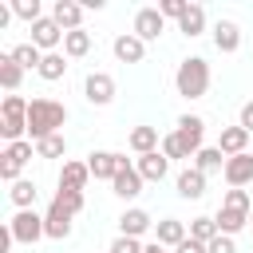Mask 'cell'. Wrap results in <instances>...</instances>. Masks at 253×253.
I'll list each match as a JSON object with an SVG mask.
<instances>
[{"instance_id": "cell-1", "label": "cell", "mask_w": 253, "mask_h": 253, "mask_svg": "<svg viewBox=\"0 0 253 253\" xmlns=\"http://www.w3.org/2000/svg\"><path fill=\"white\" fill-rule=\"evenodd\" d=\"M63 123H67V107L63 103H55V99H32L28 103V134H32V142L59 134Z\"/></svg>"}, {"instance_id": "cell-2", "label": "cell", "mask_w": 253, "mask_h": 253, "mask_svg": "<svg viewBox=\"0 0 253 253\" xmlns=\"http://www.w3.org/2000/svg\"><path fill=\"white\" fill-rule=\"evenodd\" d=\"M174 87H178L182 99H202L210 91V63L202 55H186L174 71Z\"/></svg>"}, {"instance_id": "cell-3", "label": "cell", "mask_w": 253, "mask_h": 253, "mask_svg": "<svg viewBox=\"0 0 253 253\" xmlns=\"http://www.w3.org/2000/svg\"><path fill=\"white\" fill-rule=\"evenodd\" d=\"M28 103L32 99H24V95H4V103H0V134H4V142H24V134H28Z\"/></svg>"}, {"instance_id": "cell-4", "label": "cell", "mask_w": 253, "mask_h": 253, "mask_svg": "<svg viewBox=\"0 0 253 253\" xmlns=\"http://www.w3.org/2000/svg\"><path fill=\"white\" fill-rule=\"evenodd\" d=\"M32 154H36V142H32V138H24V142H8L4 154H0V178H4L8 186L20 182V170L32 162Z\"/></svg>"}, {"instance_id": "cell-5", "label": "cell", "mask_w": 253, "mask_h": 253, "mask_svg": "<svg viewBox=\"0 0 253 253\" xmlns=\"http://www.w3.org/2000/svg\"><path fill=\"white\" fill-rule=\"evenodd\" d=\"M8 229H12V237H16L20 245H36L40 237H47V229H43V213H36V210H16L12 221H8Z\"/></svg>"}, {"instance_id": "cell-6", "label": "cell", "mask_w": 253, "mask_h": 253, "mask_svg": "<svg viewBox=\"0 0 253 253\" xmlns=\"http://www.w3.org/2000/svg\"><path fill=\"white\" fill-rule=\"evenodd\" d=\"M87 166H91V178L115 182V174H119L123 166H130V158L119 154V150H91V154H87Z\"/></svg>"}, {"instance_id": "cell-7", "label": "cell", "mask_w": 253, "mask_h": 253, "mask_svg": "<svg viewBox=\"0 0 253 253\" xmlns=\"http://www.w3.org/2000/svg\"><path fill=\"white\" fill-rule=\"evenodd\" d=\"M142 43H150V40H158L162 32H166V16L158 12V8H138L134 12V28H130Z\"/></svg>"}, {"instance_id": "cell-8", "label": "cell", "mask_w": 253, "mask_h": 253, "mask_svg": "<svg viewBox=\"0 0 253 253\" xmlns=\"http://www.w3.org/2000/svg\"><path fill=\"white\" fill-rule=\"evenodd\" d=\"M83 95H87L91 107H107V103L115 99V79H111L107 71H91V75L83 79Z\"/></svg>"}, {"instance_id": "cell-9", "label": "cell", "mask_w": 253, "mask_h": 253, "mask_svg": "<svg viewBox=\"0 0 253 253\" xmlns=\"http://www.w3.org/2000/svg\"><path fill=\"white\" fill-rule=\"evenodd\" d=\"M63 36H67V32H63L51 16H43V20H36V24H32V43H36L43 55H47V51H55V47L63 43Z\"/></svg>"}, {"instance_id": "cell-10", "label": "cell", "mask_w": 253, "mask_h": 253, "mask_svg": "<svg viewBox=\"0 0 253 253\" xmlns=\"http://www.w3.org/2000/svg\"><path fill=\"white\" fill-rule=\"evenodd\" d=\"M174 134L182 138V146H186V150H190V158H194V154L202 150V138H206V119H202V115H182Z\"/></svg>"}, {"instance_id": "cell-11", "label": "cell", "mask_w": 253, "mask_h": 253, "mask_svg": "<svg viewBox=\"0 0 253 253\" xmlns=\"http://www.w3.org/2000/svg\"><path fill=\"white\" fill-rule=\"evenodd\" d=\"M221 178L229 182V190H245V186L253 182V154H233V158H225Z\"/></svg>"}, {"instance_id": "cell-12", "label": "cell", "mask_w": 253, "mask_h": 253, "mask_svg": "<svg viewBox=\"0 0 253 253\" xmlns=\"http://www.w3.org/2000/svg\"><path fill=\"white\" fill-rule=\"evenodd\" d=\"M115 59L119 63H142L146 59V43L134 36V32H123V36H115Z\"/></svg>"}, {"instance_id": "cell-13", "label": "cell", "mask_w": 253, "mask_h": 253, "mask_svg": "<svg viewBox=\"0 0 253 253\" xmlns=\"http://www.w3.org/2000/svg\"><path fill=\"white\" fill-rule=\"evenodd\" d=\"M150 229H154V217H150L146 210H138V206L123 210V217H119V233H123V237H142V233H150Z\"/></svg>"}, {"instance_id": "cell-14", "label": "cell", "mask_w": 253, "mask_h": 253, "mask_svg": "<svg viewBox=\"0 0 253 253\" xmlns=\"http://www.w3.org/2000/svg\"><path fill=\"white\" fill-rule=\"evenodd\" d=\"M83 4H75V0H55L51 4V20L63 28V32H75V28H83Z\"/></svg>"}, {"instance_id": "cell-15", "label": "cell", "mask_w": 253, "mask_h": 253, "mask_svg": "<svg viewBox=\"0 0 253 253\" xmlns=\"http://www.w3.org/2000/svg\"><path fill=\"white\" fill-rule=\"evenodd\" d=\"M217 150H221L225 158H233V154H249V130H245V126H221V134H217Z\"/></svg>"}, {"instance_id": "cell-16", "label": "cell", "mask_w": 253, "mask_h": 253, "mask_svg": "<svg viewBox=\"0 0 253 253\" xmlns=\"http://www.w3.org/2000/svg\"><path fill=\"white\" fill-rule=\"evenodd\" d=\"M134 170L142 174V182H162V178L170 174V158H166L162 150H150V154H142V158L134 162Z\"/></svg>"}, {"instance_id": "cell-17", "label": "cell", "mask_w": 253, "mask_h": 253, "mask_svg": "<svg viewBox=\"0 0 253 253\" xmlns=\"http://www.w3.org/2000/svg\"><path fill=\"white\" fill-rule=\"evenodd\" d=\"M186 237H190V233H186V221H178V217H162V221H154V241H158V245L178 249Z\"/></svg>"}, {"instance_id": "cell-18", "label": "cell", "mask_w": 253, "mask_h": 253, "mask_svg": "<svg viewBox=\"0 0 253 253\" xmlns=\"http://www.w3.org/2000/svg\"><path fill=\"white\" fill-rule=\"evenodd\" d=\"M249 213H253V210H233V206H221V210L213 213V221H217V229H221L225 237H237V233L249 225Z\"/></svg>"}, {"instance_id": "cell-19", "label": "cell", "mask_w": 253, "mask_h": 253, "mask_svg": "<svg viewBox=\"0 0 253 253\" xmlns=\"http://www.w3.org/2000/svg\"><path fill=\"white\" fill-rule=\"evenodd\" d=\"M213 47L225 51V55H233V51L241 47V28H237L233 20H217V24H213Z\"/></svg>"}, {"instance_id": "cell-20", "label": "cell", "mask_w": 253, "mask_h": 253, "mask_svg": "<svg viewBox=\"0 0 253 253\" xmlns=\"http://www.w3.org/2000/svg\"><path fill=\"white\" fill-rule=\"evenodd\" d=\"M87 178H91V166H87V162L67 158V162L59 166V190H83Z\"/></svg>"}, {"instance_id": "cell-21", "label": "cell", "mask_w": 253, "mask_h": 253, "mask_svg": "<svg viewBox=\"0 0 253 253\" xmlns=\"http://www.w3.org/2000/svg\"><path fill=\"white\" fill-rule=\"evenodd\" d=\"M111 186H115V194H119L123 202H130V198H138V194H142V174H138V170H134V162H130V166H123V170L115 174V182H111Z\"/></svg>"}, {"instance_id": "cell-22", "label": "cell", "mask_w": 253, "mask_h": 253, "mask_svg": "<svg viewBox=\"0 0 253 253\" xmlns=\"http://www.w3.org/2000/svg\"><path fill=\"white\" fill-rule=\"evenodd\" d=\"M43 229H47V237H51V241L71 237V213H67V210H59V206L51 202V206H47V213H43Z\"/></svg>"}, {"instance_id": "cell-23", "label": "cell", "mask_w": 253, "mask_h": 253, "mask_svg": "<svg viewBox=\"0 0 253 253\" xmlns=\"http://www.w3.org/2000/svg\"><path fill=\"white\" fill-rule=\"evenodd\" d=\"M126 146L142 158V154H150V150H158L162 146V138H158V126H134L130 134H126Z\"/></svg>"}, {"instance_id": "cell-24", "label": "cell", "mask_w": 253, "mask_h": 253, "mask_svg": "<svg viewBox=\"0 0 253 253\" xmlns=\"http://www.w3.org/2000/svg\"><path fill=\"white\" fill-rule=\"evenodd\" d=\"M202 194H206V174H202L198 166L182 170V174H178V198H186V202H198Z\"/></svg>"}, {"instance_id": "cell-25", "label": "cell", "mask_w": 253, "mask_h": 253, "mask_svg": "<svg viewBox=\"0 0 253 253\" xmlns=\"http://www.w3.org/2000/svg\"><path fill=\"white\" fill-rule=\"evenodd\" d=\"M20 79H24V67L12 59V51H4V55H0V87H4L8 95H16Z\"/></svg>"}, {"instance_id": "cell-26", "label": "cell", "mask_w": 253, "mask_h": 253, "mask_svg": "<svg viewBox=\"0 0 253 253\" xmlns=\"http://www.w3.org/2000/svg\"><path fill=\"white\" fill-rule=\"evenodd\" d=\"M194 166H198L206 178H210V174H221V170H225V154H221L217 146H202V150L194 154Z\"/></svg>"}, {"instance_id": "cell-27", "label": "cell", "mask_w": 253, "mask_h": 253, "mask_svg": "<svg viewBox=\"0 0 253 253\" xmlns=\"http://www.w3.org/2000/svg\"><path fill=\"white\" fill-rule=\"evenodd\" d=\"M36 194H40V186H36L32 178H20V182H12V186H8V198H12V206H16V210H32Z\"/></svg>"}, {"instance_id": "cell-28", "label": "cell", "mask_w": 253, "mask_h": 253, "mask_svg": "<svg viewBox=\"0 0 253 253\" xmlns=\"http://www.w3.org/2000/svg\"><path fill=\"white\" fill-rule=\"evenodd\" d=\"M87 51H91V32L75 28V32L63 36V55H67V59H83Z\"/></svg>"}, {"instance_id": "cell-29", "label": "cell", "mask_w": 253, "mask_h": 253, "mask_svg": "<svg viewBox=\"0 0 253 253\" xmlns=\"http://www.w3.org/2000/svg\"><path fill=\"white\" fill-rule=\"evenodd\" d=\"M178 32H182V36H190V40H194V36H202V32H206V8H202V4H190V12L178 20Z\"/></svg>"}, {"instance_id": "cell-30", "label": "cell", "mask_w": 253, "mask_h": 253, "mask_svg": "<svg viewBox=\"0 0 253 253\" xmlns=\"http://www.w3.org/2000/svg\"><path fill=\"white\" fill-rule=\"evenodd\" d=\"M12 59H16L24 71H40V63H43V51H40V47L28 40V43H16V47H12Z\"/></svg>"}, {"instance_id": "cell-31", "label": "cell", "mask_w": 253, "mask_h": 253, "mask_svg": "<svg viewBox=\"0 0 253 253\" xmlns=\"http://www.w3.org/2000/svg\"><path fill=\"white\" fill-rule=\"evenodd\" d=\"M63 75H67V55H63V51H47L43 63H40V79L55 83V79H63Z\"/></svg>"}, {"instance_id": "cell-32", "label": "cell", "mask_w": 253, "mask_h": 253, "mask_svg": "<svg viewBox=\"0 0 253 253\" xmlns=\"http://www.w3.org/2000/svg\"><path fill=\"white\" fill-rule=\"evenodd\" d=\"M217 233H221V229H217V221H213V217H206V213L190 221V237H194V241H202V245H210Z\"/></svg>"}, {"instance_id": "cell-33", "label": "cell", "mask_w": 253, "mask_h": 253, "mask_svg": "<svg viewBox=\"0 0 253 253\" xmlns=\"http://www.w3.org/2000/svg\"><path fill=\"white\" fill-rule=\"evenodd\" d=\"M63 154H67V138L63 134H51V138L36 142V158H63Z\"/></svg>"}, {"instance_id": "cell-34", "label": "cell", "mask_w": 253, "mask_h": 253, "mask_svg": "<svg viewBox=\"0 0 253 253\" xmlns=\"http://www.w3.org/2000/svg\"><path fill=\"white\" fill-rule=\"evenodd\" d=\"M51 202H55L59 210H67L71 217H75V213H79V210L87 206V198H83V190H55V198H51Z\"/></svg>"}, {"instance_id": "cell-35", "label": "cell", "mask_w": 253, "mask_h": 253, "mask_svg": "<svg viewBox=\"0 0 253 253\" xmlns=\"http://www.w3.org/2000/svg\"><path fill=\"white\" fill-rule=\"evenodd\" d=\"M12 16L36 24V20H43V4H40V0H12Z\"/></svg>"}, {"instance_id": "cell-36", "label": "cell", "mask_w": 253, "mask_h": 253, "mask_svg": "<svg viewBox=\"0 0 253 253\" xmlns=\"http://www.w3.org/2000/svg\"><path fill=\"white\" fill-rule=\"evenodd\" d=\"M158 150H162L170 162H178V158H190V150L182 146V138H178L174 130H170V134H162V146H158Z\"/></svg>"}, {"instance_id": "cell-37", "label": "cell", "mask_w": 253, "mask_h": 253, "mask_svg": "<svg viewBox=\"0 0 253 253\" xmlns=\"http://www.w3.org/2000/svg\"><path fill=\"white\" fill-rule=\"evenodd\" d=\"M107 253H146V245H142L138 237H123V233H119V237L111 241V249H107Z\"/></svg>"}, {"instance_id": "cell-38", "label": "cell", "mask_w": 253, "mask_h": 253, "mask_svg": "<svg viewBox=\"0 0 253 253\" xmlns=\"http://www.w3.org/2000/svg\"><path fill=\"white\" fill-rule=\"evenodd\" d=\"M158 12H162L166 20H182V16L190 12V0H162V4H158Z\"/></svg>"}, {"instance_id": "cell-39", "label": "cell", "mask_w": 253, "mask_h": 253, "mask_svg": "<svg viewBox=\"0 0 253 253\" xmlns=\"http://www.w3.org/2000/svg\"><path fill=\"white\" fill-rule=\"evenodd\" d=\"M221 206H233V210H253V198H249V190H225Z\"/></svg>"}, {"instance_id": "cell-40", "label": "cell", "mask_w": 253, "mask_h": 253, "mask_svg": "<svg viewBox=\"0 0 253 253\" xmlns=\"http://www.w3.org/2000/svg\"><path fill=\"white\" fill-rule=\"evenodd\" d=\"M206 253H237V241H233V237H225V233H217V237L206 245Z\"/></svg>"}, {"instance_id": "cell-41", "label": "cell", "mask_w": 253, "mask_h": 253, "mask_svg": "<svg viewBox=\"0 0 253 253\" xmlns=\"http://www.w3.org/2000/svg\"><path fill=\"white\" fill-rule=\"evenodd\" d=\"M237 126H245V130L253 134V99H249V103L241 107V119H237Z\"/></svg>"}, {"instance_id": "cell-42", "label": "cell", "mask_w": 253, "mask_h": 253, "mask_svg": "<svg viewBox=\"0 0 253 253\" xmlns=\"http://www.w3.org/2000/svg\"><path fill=\"white\" fill-rule=\"evenodd\" d=\"M174 253H206V245H202V241H194V237H186V241H182Z\"/></svg>"}, {"instance_id": "cell-43", "label": "cell", "mask_w": 253, "mask_h": 253, "mask_svg": "<svg viewBox=\"0 0 253 253\" xmlns=\"http://www.w3.org/2000/svg\"><path fill=\"white\" fill-rule=\"evenodd\" d=\"M146 253H170V249H166V245H158V241H150V245H146Z\"/></svg>"}, {"instance_id": "cell-44", "label": "cell", "mask_w": 253, "mask_h": 253, "mask_svg": "<svg viewBox=\"0 0 253 253\" xmlns=\"http://www.w3.org/2000/svg\"><path fill=\"white\" fill-rule=\"evenodd\" d=\"M249 225H253V213H249Z\"/></svg>"}]
</instances>
